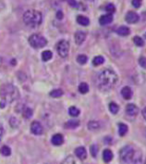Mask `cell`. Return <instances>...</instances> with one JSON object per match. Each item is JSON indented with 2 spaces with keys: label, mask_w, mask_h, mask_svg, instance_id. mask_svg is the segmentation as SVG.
<instances>
[{
  "label": "cell",
  "mask_w": 146,
  "mask_h": 164,
  "mask_svg": "<svg viewBox=\"0 0 146 164\" xmlns=\"http://www.w3.org/2000/svg\"><path fill=\"white\" fill-rule=\"evenodd\" d=\"M20 96V93L18 91V88L15 87L13 84H3L0 88V107H4L7 104H10L16 99H18Z\"/></svg>",
  "instance_id": "1"
},
{
  "label": "cell",
  "mask_w": 146,
  "mask_h": 164,
  "mask_svg": "<svg viewBox=\"0 0 146 164\" xmlns=\"http://www.w3.org/2000/svg\"><path fill=\"white\" fill-rule=\"evenodd\" d=\"M118 82V76L112 70H105L98 76V87L103 91H108Z\"/></svg>",
  "instance_id": "2"
},
{
  "label": "cell",
  "mask_w": 146,
  "mask_h": 164,
  "mask_svg": "<svg viewBox=\"0 0 146 164\" xmlns=\"http://www.w3.org/2000/svg\"><path fill=\"white\" fill-rule=\"evenodd\" d=\"M42 20H43L42 13L34 10H27L23 15V21L25 22L26 25L31 27H36L40 25Z\"/></svg>",
  "instance_id": "3"
},
{
  "label": "cell",
  "mask_w": 146,
  "mask_h": 164,
  "mask_svg": "<svg viewBox=\"0 0 146 164\" xmlns=\"http://www.w3.org/2000/svg\"><path fill=\"white\" fill-rule=\"evenodd\" d=\"M135 149L130 146H124L120 151V158L124 164H130L132 163L134 155H135Z\"/></svg>",
  "instance_id": "4"
},
{
  "label": "cell",
  "mask_w": 146,
  "mask_h": 164,
  "mask_svg": "<svg viewBox=\"0 0 146 164\" xmlns=\"http://www.w3.org/2000/svg\"><path fill=\"white\" fill-rule=\"evenodd\" d=\"M29 44L33 48H42L47 45V40L41 34H32L29 37Z\"/></svg>",
  "instance_id": "5"
},
{
  "label": "cell",
  "mask_w": 146,
  "mask_h": 164,
  "mask_svg": "<svg viewBox=\"0 0 146 164\" xmlns=\"http://www.w3.org/2000/svg\"><path fill=\"white\" fill-rule=\"evenodd\" d=\"M57 51L61 58H66L69 55V44L66 40H61L57 45Z\"/></svg>",
  "instance_id": "6"
},
{
  "label": "cell",
  "mask_w": 146,
  "mask_h": 164,
  "mask_svg": "<svg viewBox=\"0 0 146 164\" xmlns=\"http://www.w3.org/2000/svg\"><path fill=\"white\" fill-rule=\"evenodd\" d=\"M31 132L35 135H40L43 133V128L39 122H32L31 124Z\"/></svg>",
  "instance_id": "7"
},
{
  "label": "cell",
  "mask_w": 146,
  "mask_h": 164,
  "mask_svg": "<svg viewBox=\"0 0 146 164\" xmlns=\"http://www.w3.org/2000/svg\"><path fill=\"white\" fill-rule=\"evenodd\" d=\"M126 21L129 23H136L139 21V15L134 11H129L126 14Z\"/></svg>",
  "instance_id": "8"
},
{
  "label": "cell",
  "mask_w": 146,
  "mask_h": 164,
  "mask_svg": "<svg viewBox=\"0 0 146 164\" xmlns=\"http://www.w3.org/2000/svg\"><path fill=\"white\" fill-rule=\"evenodd\" d=\"M126 112L128 115L134 117L139 113V108L134 104H129L127 105V107H126Z\"/></svg>",
  "instance_id": "9"
},
{
  "label": "cell",
  "mask_w": 146,
  "mask_h": 164,
  "mask_svg": "<svg viewBox=\"0 0 146 164\" xmlns=\"http://www.w3.org/2000/svg\"><path fill=\"white\" fill-rule=\"evenodd\" d=\"M86 38V33L83 31H78L75 33V42L77 45H81Z\"/></svg>",
  "instance_id": "10"
},
{
  "label": "cell",
  "mask_w": 146,
  "mask_h": 164,
  "mask_svg": "<svg viewBox=\"0 0 146 164\" xmlns=\"http://www.w3.org/2000/svg\"><path fill=\"white\" fill-rule=\"evenodd\" d=\"M132 164H145L143 156L140 153V151H139V150L135 151V155H134L133 160H132Z\"/></svg>",
  "instance_id": "11"
},
{
  "label": "cell",
  "mask_w": 146,
  "mask_h": 164,
  "mask_svg": "<svg viewBox=\"0 0 146 164\" xmlns=\"http://www.w3.org/2000/svg\"><path fill=\"white\" fill-rule=\"evenodd\" d=\"M113 21V16L112 14H107V15H103L100 17L99 19V23L101 25H107L109 24Z\"/></svg>",
  "instance_id": "12"
},
{
  "label": "cell",
  "mask_w": 146,
  "mask_h": 164,
  "mask_svg": "<svg viewBox=\"0 0 146 164\" xmlns=\"http://www.w3.org/2000/svg\"><path fill=\"white\" fill-rule=\"evenodd\" d=\"M75 155L77 156L78 158H80V160L81 159H85L86 157H87V152H86V149L83 147V146H80V147H77L76 150H75Z\"/></svg>",
  "instance_id": "13"
},
{
  "label": "cell",
  "mask_w": 146,
  "mask_h": 164,
  "mask_svg": "<svg viewBox=\"0 0 146 164\" xmlns=\"http://www.w3.org/2000/svg\"><path fill=\"white\" fill-rule=\"evenodd\" d=\"M51 142H52V144L55 145V146H60V145H62L63 142H64V137H63L62 135L57 134V135H53V137H52V139H51Z\"/></svg>",
  "instance_id": "14"
},
{
  "label": "cell",
  "mask_w": 146,
  "mask_h": 164,
  "mask_svg": "<svg viewBox=\"0 0 146 164\" xmlns=\"http://www.w3.org/2000/svg\"><path fill=\"white\" fill-rule=\"evenodd\" d=\"M61 164H82V163H81V161H80V158H74L72 156H69L67 158H65Z\"/></svg>",
  "instance_id": "15"
},
{
  "label": "cell",
  "mask_w": 146,
  "mask_h": 164,
  "mask_svg": "<svg viewBox=\"0 0 146 164\" xmlns=\"http://www.w3.org/2000/svg\"><path fill=\"white\" fill-rule=\"evenodd\" d=\"M121 95H122V96L125 98V99H130L131 98V96H132V91H131V89L129 87V86H125V87H123L122 88V90H121Z\"/></svg>",
  "instance_id": "16"
},
{
  "label": "cell",
  "mask_w": 146,
  "mask_h": 164,
  "mask_svg": "<svg viewBox=\"0 0 146 164\" xmlns=\"http://www.w3.org/2000/svg\"><path fill=\"white\" fill-rule=\"evenodd\" d=\"M79 125H80V121H78V120H70V121H68L65 123L64 126L67 129H75Z\"/></svg>",
  "instance_id": "17"
},
{
  "label": "cell",
  "mask_w": 146,
  "mask_h": 164,
  "mask_svg": "<svg viewBox=\"0 0 146 164\" xmlns=\"http://www.w3.org/2000/svg\"><path fill=\"white\" fill-rule=\"evenodd\" d=\"M130 33V30L129 27L127 26H120L119 28H118L117 30V33L121 35V36H126V35H129Z\"/></svg>",
  "instance_id": "18"
},
{
  "label": "cell",
  "mask_w": 146,
  "mask_h": 164,
  "mask_svg": "<svg viewBox=\"0 0 146 164\" xmlns=\"http://www.w3.org/2000/svg\"><path fill=\"white\" fill-rule=\"evenodd\" d=\"M103 158L105 162H110L113 158V153L110 149H105L103 152Z\"/></svg>",
  "instance_id": "19"
},
{
  "label": "cell",
  "mask_w": 146,
  "mask_h": 164,
  "mask_svg": "<svg viewBox=\"0 0 146 164\" xmlns=\"http://www.w3.org/2000/svg\"><path fill=\"white\" fill-rule=\"evenodd\" d=\"M77 22L80 24V25H82V26H87L89 25L90 23V20L85 17V16H82V15H79L77 17Z\"/></svg>",
  "instance_id": "20"
},
{
  "label": "cell",
  "mask_w": 146,
  "mask_h": 164,
  "mask_svg": "<svg viewBox=\"0 0 146 164\" xmlns=\"http://www.w3.org/2000/svg\"><path fill=\"white\" fill-rule=\"evenodd\" d=\"M100 128V123L96 121H91L88 123V129L91 131H96Z\"/></svg>",
  "instance_id": "21"
},
{
  "label": "cell",
  "mask_w": 146,
  "mask_h": 164,
  "mask_svg": "<svg viewBox=\"0 0 146 164\" xmlns=\"http://www.w3.org/2000/svg\"><path fill=\"white\" fill-rule=\"evenodd\" d=\"M53 57V54L51 51L49 50H45L42 53V60L43 61H50Z\"/></svg>",
  "instance_id": "22"
},
{
  "label": "cell",
  "mask_w": 146,
  "mask_h": 164,
  "mask_svg": "<svg viewBox=\"0 0 146 164\" xmlns=\"http://www.w3.org/2000/svg\"><path fill=\"white\" fill-rule=\"evenodd\" d=\"M105 62V59L102 57V56H97L93 59L92 61V64L94 66H99V65H102L103 63Z\"/></svg>",
  "instance_id": "23"
},
{
  "label": "cell",
  "mask_w": 146,
  "mask_h": 164,
  "mask_svg": "<svg viewBox=\"0 0 146 164\" xmlns=\"http://www.w3.org/2000/svg\"><path fill=\"white\" fill-rule=\"evenodd\" d=\"M69 113L72 117H77V116L80 115V109L77 108L76 107H70L69 108Z\"/></svg>",
  "instance_id": "24"
},
{
  "label": "cell",
  "mask_w": 146,
  "mask_h": 164,
  "mask_svg": "<svg viewBox=\"0 0 146 164\" xmlns=\"http://www.w3.org/2000/svg\"><path fill=\"white\" fill-rule=\"evenodd\" d=\"M128 132V126L124 123H119L118 124V133L121 136L125 135Z\"/></svg>",
  "instance_id": "25"
},
{
  "label": "cell",
  "mask_w": 146,
  "mask_h": 164,
  "mask_svg": "<svg viewBox=\"0 0 146 164\" xmlns=\"http://www.w3.org/2000/svg\"><path fill=\"white\" fill-rule=\"evenodd\" d=\"M79 91H80V93H81V94H86V93H88V91H89V85H88L86 83H81V84L79 85Z\"/></svg>",
  "instance_id": "26"
},
{
  "label": "cell",
  "mask_w": 146,
  "mask_h": 164,
  "mask_svg": "<svg viewBox=\"0 0 146 164\" xmlns=\"http://www.w3.org/2000/svg\"><path fill=\"white\" fill-rule=\"evenodd\" d=\"M109 111H110L113 114H117V113L118 112V111H119V107H118V106L116 103L111 102V103L109 104Z\"/></svg>",
  "instance_id": "27"
},
{
  "label": "cell",
  "mask_w": 146,
  "mask_h": 164,
  "mask_svg": "<svg viewBox=\"0 0 146 164\" xmlns=\"http://www.w3.org/2000/svg\"><path fill=\"white\" fill-rule=\"evenodd\" d=\"M22 115H23V117L26 118V119L32 118V109L30 108V107H26L24 111H22Z\"/></svg>",
  "instance_id": "28"
},
{
  "label": "cell",
  "mask_w": 146,
  "mask_h": 164,
  "mask_svg": "<svg viewBox=\"0 0 146 164\" xmlns=\"http://www.w3.org/2000/svg\"><path fill=\"white\" fill-rule=\"evenodd\" d=\"M0 152H1V154L5 157H8L11 154V150L8 146H3L1 147V149H0Z\"/></svg>",
  "instance_id": "29"
},
{
  "label": "cell",
  "mask_w": 146,
  "mask_h": 164,
  "mask_svg": "<svg viewBox=\"0 0 146 164\" xmlns=\"http://www.w3.org/2000/svg\"><path fill=\"white\" fill-rule=\"evenodd\" d=\"M49 95H50L52 97L57 98V97H59V96H63V91H62L61 89H55V90H53L52 92H50Z\"/></svg>",
  "instance_id": "30"
},
{
  "label": "cell",
  "mask_w": 146,
  "mask_h": 164,
  "mask_svg": "<svg viewBox=\"0 0 146 164\" xmlns=\"http://www.w3.org/2000/svg\"><path fill=\"white\" fill-rule=\"evenodd\" d=\"M87 61H88V58L85 56V55H79L77 57V61L80 65H84L87 62Z\"/></svg>",
  "instance_id": "31"
},
{
  "label": "cell",
  "mask_w": 146,
  "mask_h": 164,
  "mask_svg": "<svg viewBox=\"0 0 146 164\" xmlns=\"http://www.w3.org/2000/svg\"><path fill=\"white\" fill-rule=\"evenodd\" d=\"M133 41H134V43H135V45H136L137 46H142V45H144L143 39H141L140 36H135V37L133 38Z\"/></svg>",
  "instance_id": "32"
},
{
  "label": "cell",
  "mask_w": 146,
  "mask_h": 164,
  "mask_svg": "<svg viewBox=\"0 0 146 164\" xmlns=\"http://www.w3.org/2000/svg\"><path fill=\"white\" fill-rule=\"evenodd\" d=\"M106 10H107V12L108 14H113L116 11V8H115V6L113 4H108L106 7Z\"/></svg>",
  "instance_id": "33"
},
{
  "label": "cell",
  "mask_w": 146,
  "mask_h": 164,
  "mask_svg": "<svg viewBox=\"0 0 146 164\" xmlns=\"http://www.w3.org/2000/svg\"><path fill=\"white\" fill-rule=\"evenodd\" d=\"M9 123H10V125H11L13 128H16V127L19 126L20 122H19V120H18L17 118H15V117H11V118H10V121H9Z\"/></svg>",
  "instance_id": "34"
},
{
  "label": "cell",
  "mask_w": 146,
  "mask_h": 164,
  "mask_svg": "<svg viewBox=\"0 0 146 164\" xmlns=\"http://www.w3.org/2000/svg\"><path fill=\"white\" fill-rule=\"evenodd\" d=\"M90 149H91V154H92V157H96L97 153H98V147H97V146H96V145H92Z\"/></svg>",
  "instance_id": "35"
},
{
  "label": "cell",
  "mask_w": 146,
  "mask_h": 164,
  "mask_svg": "<svg viewBox=\"0 0 146 164\" xmlns=\"http://www.w3.org/2000/svg\"><path fill=\"white\" fill-rule=\"evenodd\" d=\"M66 1L68 2V4L70 6V7H72V8H78L79 7V5H78V2L76 1V0H66Z\"/></svg>",
  "instance_id": "36"
},
{
  "label": "cell",
  "mask_w": 146,
  "mask_h": 164,
  "mask_svg": "<svg viewBox=\"0 0 146 164\" xmlns=\"http://www.w3.org/2000/svg\"><path fill=\"white\" fill-rule=\"evenodd\" d=\"M139 63H140V65L142 68L146 69V58H145V57H141V58H140V60H139Z\"/></svg>",
  "instance_id": "37"
},
{
  "label": "cell",
  "mask_w": 146,
  "mask_h": 164,
  "mask_svg": "<svg viewBox=\"0 0 146 164\" xmlns=\"http://www.w3.org/2000/svg\"><path fill=\"white\" fill-rule=\"evenodd\" d=\"M132 6L136 9L140 8V5H141V0H132Z\"/></svg>",
  "instance_id": "38"
},
{
  "label": "cell",
  "mask_w": 146,
  "mask_h": 164,
  "mask_svg": "<svg viewBox=\"0 0 146 164\" xmlns=\"http://www.w3.org/2000/svg\"><path fill=\"white\" fill-rule=\"evenodd\" d=\"M57 18H58V19H59V20H61V19L63 18V14H62V12H61V11H58V12L57 13Z\"/></svg>",
  "instance_id": "39"
},
{
  "label": "cell",
  "mask_w": 146,
  "mask_h": 164,
  "mask_svg": "<svg viewBox=\"0 0 146 164\" xmlns=\"http://www.w3.org/2000/svg\"><path fill=\"white\" fill-rule=\"evenodd\" d=\"M142 116H143L144 120L146 121V107L142 109Z\"/></svg>",
  "instance_id": "40"
},
{
  "label": "cell",
  "mask_w": 146,
  "mask_h": 164,
  "mask_svg": "<svg viewBox=\"0 0 146 164\" xmlns=\"http://www.w3.org/2000/svg\"><path fill=\"white\" fill-rule=\"evenodd\" d=\"M2 135H3V128L1 125H0V140L2 139Z\"/></svg>",
  "instance_id": "41"
},
{
  "label": "cell",
  "mask_w": 146,
  "mask_h": 164,
  "mask_svg": "<svg viewBox=\"0 0 146 164\" xmlns=\"http://www.w3.org/2000/svg\"><path fill=\"white\" fill-rule=\"evenodd\" d=\"M145 38H146V33H145Z\"/></svg>",
  "instance_id": "42"
}]
</instances>
